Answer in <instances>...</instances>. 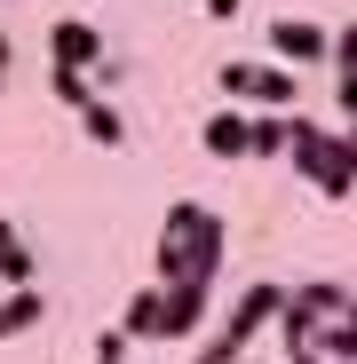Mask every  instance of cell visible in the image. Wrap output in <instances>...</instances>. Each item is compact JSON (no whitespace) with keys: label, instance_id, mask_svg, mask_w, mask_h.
<instances>
[{"label":"cell","instance_id":"obj_12","mask_svg":"<svg viewBox=\"0 0 357 364\" xmlns=\"http://www.w3.org/2000/svg\"><path fill=\"white\" fill-rule=\"evenodd\" d=\"M40 317H48V293H32V285H24V293H9V301H0V341L32 333Z\"/></svg>","mask_w":357,"mask_h":364},{"label":"cell","instance_id":"obj_2","mask_svg":"<svg viewBox=\"0 0 357 364\" xmlns=\"http://www.w3.org/2000/svg\"><path fill=\"white\" fill-rule=\"evenodd\" d=\"M222 95H238V103H302L286 64H222Z\"/></svg>","mask_w":357,"mask_h":364},{"label":"cell","instance_id":"obj_3","mask_svg":"<svg viewBox=\"0 0 357 364\" xmlns=\"http://www.w3.org/2000/svg\"><path fill=\"white\" fill-rule=\"evenodd\" d=\"M278 309H286V285H270V277H262V285H247V293L230 301L222 333H230L238 348H254V333H262V325H278Z\"/></svg>","mask_w":357,"mask_h":364},{"label":"cell","instance_id":"obj_6","mask_svg":"<svg viewBox=\"0 0 357 364\" xmlns=\"http://www.w3.org/2000/svg\"><path fill=\"white\" fill-rule=\"evenodd\" d=\"M48 55H56V72H95L103 64V32L80 24V16H56L48 24Z\"/></svg>","mask_w":357,"mask_h":364},{"label":"cell","instance_id":"obj_1","mask_svg":"<svg viewBox=\"0 0 357 364\" xmlns=\"http://www.w3.org/2000/svg\"><path fill=\"white\" fill-rule=\"evenodd\" d=\"M222 246H230V222H222L214 206H199V198L167 206V222H159V246H151L159 285H191V277H199V285H214Z\"/></svg>","mask_w":357,"mask_h":364},{"label":"cell","instance_id":"obj_17","mask_svg":"<svg viewBox=\"0 0 357 364\" xmlns=\"http://www.w3.org/2000/svg\"><path fill=\"white\" fill-rule=\"evenodd\" d=\"M191 364H247V348H238V341H230V333L214 325V333H207V348H199Z\"/></svg>","mask_w":357,"mask_h":364},{"label":"cell","instance_id":"obj_14","mask_svg":"<svg viewBox=\"0 0 357 364\" xmlns=\"http://www.w3.org/2000/svg\"><path fill=\"white\" fill-rule=\"evenodd\" d=\"M56 103L88 111V103H95V80H88V72H56Z\"/></svg>","mask_w":357,"mask_h":364},{"label":"cell","instance_id":"obj_4","mask_svg":"<svg viewBox=\"0 0 357 364\" xmlns=\"http://www.w3.org/2000/svg\"><path fill=\"white\" fill-rule=\"evenodd\" d=\"M326 48H333V32H326V24H310V16H278V24H270V55H278L286 72L326 64Z\"/></svg>","mask_w":357,"mask_h":364},{"label":"cell","instance_id":"obj_20","mask_svg":"<svg viewBox=\"0 0 357 364\" xmlns=\"http://www.w3.org/2000/svg\"><path fill=\"white\" fill-rule=\"evenodd\" d=\"M0 80H9V32H0Z\"/></svg>","mask_w":357,"mask_h":364},{"label":"cell","instance_id":"obj_16","mask_svg":"<svg viewBox=\"0 0 357 364\" xmlns=\"http://www.w3.org/2000/svg\"><path fill=\"white\" fill-rule=\"evenodd\" d=\"M326 64H333L341 80H357V24H341V32H333V48H326Z\"/></svg>","mask_w":357,"mask_h":364},{"label":"cell","instance_id":"obj_19","mask_svg":"<svg viewBox=\"0 0 357 364\" xmlns=\"http://www.w3.org/2000/svg\"><path fill=\"white\" fill-rule=\"evenodd\" d=\"M238 9H247V0H207V16H222V24H230Z\"/></svg>","mask_w":357,"mask_h":364},{"label":"cell","instance_id":"obj_11","mask_svg":"<svg viewBox=\"0 0 357 364\" xmlns=\"http://www.w3.org/2000/svg\"><path fill=\"white\" fill-rule=\"evenodd\" d=\"M159 317H167V285L135 293V301H128V317H119V333H128V341H159Z\"/></svg>","mask_w":357,"mask_h":364},{"label":"cell","instance_id":"obj_15","mask_svg":"<svg viewBox=\"0 0 357 364\" xmlns=\"http://www.w3.org/2000/svg\"><path fill=\"white\" fill-rule=\"evenodd\" d=\"M254 159H286V119H254Z\"/></svg>","mask_w":357,"mask_h":364},{"label":"cell","instance_id":"obj_10","mask_svg":"<svg viewBox=\"0 0 357 364\" xmlns=\"http://www.w3.org/2000/svg\"><path fill=\"white\" fill-rule=\"evenodd\" d=\"M310 348H318L326 364H349V356H357V301H349L341 317H326V325L310 333Z\"/></svg>","mask_w":357,"mask_h":364},{"label":"cell","instance_id":"obj_8","mask_svg":"<svg viewBox=\"0 0 357 364\" xmlns=\"http://www.w3.org/2000/svg\"><path fill=\"white\" fill-rule=\"evenodd\" d=\"M32 277H40V262H32V246H24V230L0 214V285H9V293H24Z\"/></svg>","mask_w":357,"mask_h":364},{"label":"cell","instance_id":"obj_9","mask_svg":"<svg viewBox=\"0 0 357 364\" xmlns=\"http://www.w3.org/2000/svg\"><path fill=\"white\" fill-rule=\"evenodd\" d=\"M199 143L214 151V159H254L247 143H254V119H238V111H214L207 127H199Z\"/></svg>","mask_w":357,"mask_h":364},{"label":"cell","instance_id":"obj_5","mask_svg":"<svg viewBox=\"0 0 357 364\" xmlns=\"http://www.w3.org/2000/svg\"><path fill=\"white\" fill-rule=\"evenodd\" d=\"M302 182H310L318 198H349V191H357V135H326V151L310 159Z\"/></svg>","mask_w":357,"mask_h":364},{"label":"cell","instance_id":"obj_7","mask_svg":"<svg viewBox=\"0 0 357 364\" xmlns=\"http://www.w3.org/2000/svg\"><path fill=\"white\" fill-rule=\"evenodd\" d=\"M207 301H214V285H167V317H159V341H183V333H199L207 325Z\"/></svg>","mask_w":357,"mask_h":364},{"label":"cell","instance_id":"obj_13","mask_svg":"<svg viewBox=\"0 0 357 364\" xmlns=\"http://www.w3.org/2000/svg\"><path fill=\"white\" fill-rule=\"evenodd\" d=\"M80 127H88V143H103V151H119V135H128L111 103H88V111H80Z\"/></svg>","mask_w":357,"mask_h":364},{"label":"cell","instance_id":"obj_18","mask_svg":"<svg viewBox=\"0 0 357 364\" xmlns=\"http://www.w3.org/2000/svg\"><path fill=\"white\" fill-rule=\"evenodd\" d=\"M333 103H341V119H349V135H357V80H341V95H333Z\"/></svg>","mask_w":357,"mask_h":364}]
</instances>
